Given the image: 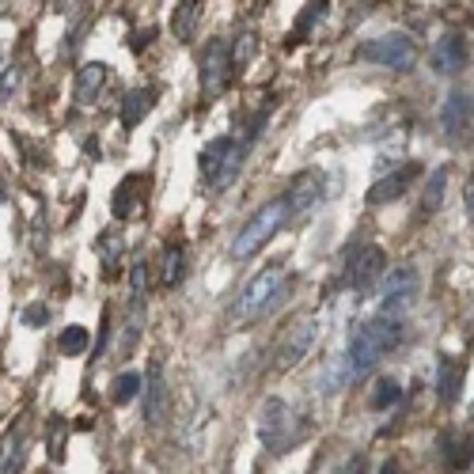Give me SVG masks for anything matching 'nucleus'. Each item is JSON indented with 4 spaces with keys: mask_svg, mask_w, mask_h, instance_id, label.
<instances>
[{
    "mask_svg": "<svg viewBox=\"0 0 474 474\" xmlns=\"http://www.w3.org/2000/svg\"><path fill=\"white\" fill-rule=\"evenodd\" d=\"M284 289H289V274H284V266H281V262L266 266L262 274H255V277L247 281V289L240 292V300H235L232 323H235V326H247V323L262 319L266 311H274V308L281 304Z\"/></svg>",
    "mask_w": 474,
    "mask_h": 474,
    "instance_id": "obj_1",
    "label": "nucleus"
},
{
    "mask_svg": "<svg viewBox=\"0 0 474 474\" xmlns=\"http://www.w3.org/2000/svg\"><path fill=\"white\" fill-rule=\"evenodd\" d=\"M250 145L255 140L250 137H216V140H209V145L201 148V179H205V186L213 190V194H220V190H228L232 182H235V175L243 171V164H247V152H250Z\"/></svg>",
    "mask_w": 474,
    "mask_h": 474,
    "instance_id": "obj_2",
    "label": "nucleus"
},
{
    "mask_svg": "<svg viewBox=\"0 0 474 474\" xmlns=\"http://www.w3.org/2000/svg\"><path fill=\"white\" fill-rule=\"evenodd\" d=\"M284 220H289V205H284V198H277V201H270V205H262V209L240 228V235H235L232 258H235V262L255 258L258 250H262V247L270 243L274 235L284 228Z\"/></svg>",
    "mask_w": 474,
    "mask_h": 474,
    "instance_id": "obj_3",
    "label": "nucleus"
},
{
    "mask_svg": "<svg viewBox=\"0 0 474 474\" xmlns=\"http://www.w3.org/2000/svg\"><path fill=\"white\" fill-rule=\"evenodd\" d=\"M258 440L270 452H284L289 444L300 440V410L289 406L284 399H266L262 414H258Z\"/></svg>",
    "mask_w": 474,
    "mask_h": 474,
    "instance_id": "obj_4",
    "label": "nucleus"
},
{
    "mask_svg": "<svg viewBox=\"0 0 474 474\" xmlns=\"http://www.w3.org/2000/svg\"><path fill=\"white\" fill-rule=\"evenodd\" d=\"M360 61H372V65H384V69H394V72H410L418 61V50H414V38L406 30H391L384 38H372L357 50Z\"/></svg>",
    "mask_w": 474,
    "mask_h": 474,
    "instance_id": "obj_5",
    "label": "nucleus"
},
{
    "mask_svg": "<svg viewBox=\"0 0 474 474\" xmlns=\"http://www.w3.org/2000/svg\"><path fill=\"white\" fill-rule=\"evenodd\" d=\"M315 338H319V323H315V315H304V319H296L289 330H284V338L277 345V357H274V372L284 376L292 372L300 360H304L311 353Z\"/></svg>",
    "mask_w": 474,
    "mask_h": 474,
    "instance_id": "obj_6",
    "label": "nucleus"
},
{
    "mask_svg": "<svg viewBox=\"0 0 474 474\" xmlns=\"http://www.w3.org/2000/svg\"><path fill=\"white\" fill-rule=\"evenodd\" d=\"M418 300V270L414 266H399L384 277V300H379V315L384 319H406V311Z\"/></svg>",
    "mask_w": 474,
    "mask_h": 474,
    "instance_id": "obj_7",
    "label": "nucleus"
},
{
    "mask_svg": "<svg viewBox=\"0 0 474 474\" xmlns=\"http://www.w3.org/2000/svg\"><path fill=\"white\" fill-rule=\"evenodd\" d=\"M235 76V65H232V46L224 38H209L201 50V91L216 99L220 91L232 84Z\"/></svg>",
    "mask_w": 474,
    "mask_h": 474,
    "instance_id": "obj_8",
    "label": "nucleus"
},
{
    "mask_svg": "<svg viewBox=\"0 0 474 474\" xmlns=\"http://www.w3.org/2000/svg\"><path fill=\"white\" fill-rule=\"evenodd\" d=\"M379 360H384V350H379V342L372 334V326L365 323L357 330V334L350 338V350H345V365H350V384H357V379H365Z\"/></svg>",
    "mask_w": 474,
    "mask_h": 474,
    "instance_id": "obj_9",
    "label": "nucleus"
},
{
    "mask_svg": "<svg viewBox=\"0 0 474 474\" xmlns=\"http://www.w3.org/2000/svg\"><path fill=\"white\" fill-rule=\"evenodd\" d=\"M384 270H387L384 250H379V247H360L357 255L350 258V270H345V284H350V289H357V292H365V289H372L379 277H384Z\"/></svg>",
    "mask_w": 474,
    "mask_h": 474,
    "instance_id": "obj_10",
    "label": "nucleus"
},
{
    "mask_svg": "<svg viewBox=\"0 0 474 474\" xmlns=\"http://www.w3.org/2000/svg\"><path fill=\"white\" fill-rule=\"evenodd\" d=\"M418 175H421L418 164H402V167H394V171H384V179L372 182V190H368V205H391V201H399L406 190L418 182Z\"/></svg>",
    "mask_w": 474,
    "mask_h": 474,
    "instance_id": "obj_11",
    "label": "nucleus"
},
{
    "mask_svg": "<svg viewBox=\"0 0 474 474\" xmlns=\"http://www.w3.org/2000/svg\"><path fill=\"white\" fill-rule=\"evenodd\" d=\"M167 410H171V391H167V376L164 365H152L148 379H145V421L152 429H160L167 421Z\"/></svg>",
    "mask_w": 474,
    "mask_h": 474,
    "instance_id": "obj_12",
    "label": "nucleus"
},
{
    "mask_svg": "<svg viewBox=\"0 0 474 474\" xmlns=\"http://www.w3.org/2000/svg\"><path fill=\"white\" fill-rule=\"evenodd\" d=\"M429 65L440 76H460L467 69V42H463V35H455V30H452V35L436 38L433 54H429Z\"/></svg>",
    "mask_w": 474,
    "mask_h": 474,
    "instance_id": "obj_13",
    "label": "nucleus"
},
{
    "mask_svg": "<svg viewBox=\"0 0 474 474\" xmlns=\"http://www.w3.org/2000/svg\"><path fill=\"white\" fill-rule=\"evenodd\" d=\"M470 118H474V99L467 91H452L444 106H440V130H444V137L455 140L470 125Z\"/></svg>",
    "mask_w": 474,
    "mask_h": 474,
    "instance_id": "obj_14",
    "label": "nucleus"
},
{
    "mask_svg": "<svg viewBox=\"0 0 474 474\" xmlns=\"http://www.w3.org/2000/svg\"><path fill=\"white\" fill-rule=\"evenodd\" d=\"M319 198H323V186H319V179H315V175H300L289 190H284V205H289V216H308Z\"/></svg>",
    "mask_w": 474,
    "mask_h": 474,
    "instance_id": "obj_15",
    "label": "nucleus"
},
{
    "mask_svg": "<svg viewBox=\"0 0 474 474\" xmlns=\"http://www.w3.org/2000/svg\"><path fill=\"white\" fill-rule=\"evenodd\" d=\"M103 88H106V65H103V61H88V65H80V72H76V84H72L76 103L91 106L103 95Z\"/></svg>",
    "mask_w": 474,
    "mask_h": 474,
    "instance_id": "obj_16",
    "label": "nucleus"
},
{
    "mask_svg": "<svg viewBox=\"0 0 474 474\" xmlns=\"http://www.w3.org/2000/svg\"><path fill=\"white\" fill-rule=\"evenodd\" d=\"M326 12H330V0H308L304 12L296 15V27H292V35L284 38V46H300L304 38H311V30L326 20Z\"/></svg>",
    "mask_w": 474,
    "mask_h": 474,
    "instance_id": "obj_17",
    "label": "nucleus"
},
{
    "mask_svg": "<svg viewBox=\"0 0 474 474\" xmlns=\"http://www.w3.org/2000/svg\"><path fill=\"white\" fill-rule=\"evenodd\" d=\"M444 194H448V167H436L429 179H425V190H421V220H433L444 205Z\"/></svg>",
    "mask_w": 474,
    "mask_h": 474,
    "instance_id": "obj_18",
    "label": "nucleus"
},
{
    "mask_svg": "<svg viewBox=\"0 0 474 474\" xmlns=\"http://www.w3.org/2000/svg\"><path fill=\"white\" fill-rule=\"evenodd\" d=\"M460 391H463V365L455 357H444L440 360V376H436V394H440V402L452 406L455 399H460Z\"/></svg>",
    "mask_w": 474,
    "mask_h": 474,
    "instance_id": "obj_19",
    "label": "nucleus"
},
{
    "mask_svg": "<svg viewBox=\"0 0 474 474\" xmlns=\"http://www.w3.org/2000/svg\"><path fill=\"white\" fill-rule=\"evenodd\" d=\"M140 190H145V179H140V175H125L122 179V186L114 190V216L118 220L137 216V209H140Z\"/></svg>",
    "mask_w": 474,
    "mask_h": 474,
    "instance_id": "obj_20",
    "label": "nucleus"
},
{
    "mask_svg": "<svg viewBox=\"0 0 474 474\" xmlns=\"http://www.w3.org/2000/svg\"><path fill=\"white\" fill-rule=\"evenodd\" d=\"M152 106H156V88H133L130 95H125V103H122V125H125V130H133V125L145 118Z\"/></svg>",
    "mask_w": 474,
    "mask_h": 474,
    "instance_id": "obj_21",
    "label": "nucleus"
},
{
    "mask_svg": "<svg viewBox=\"0 0 474 474\" xmlns=\"http://www.w3.org/2000/svg\"><path fill=\"white\" fill-rule=\"evenodd\" d=\"M140 326H145V296H133V304H130V319H125L122 345H118V353H122V357H130L133 342H137V334H140Z\"/></svg>",
    "mask_w": 474,
    "mask_h": 474,
    "instance_id": "obj_22",
    "label": "nucleus"
},
{
    "mask_svg": "<svg viewBox=\"0 0 474 474\" xmlns=\"http://www.w3.org/2000/svg\"><path fill=\"white\" fill-rule=\"evenodd\" d=\"M57 350L65 353V357H80L91 350V334H88V326H65L57 334Z\"/></svg>",
    "mask_w": 474,
    "mask_h": 474,
    "instance_id": "obj_23",
    "label": "nucleus"
},
{
    "mask_svg": "<svg viewBox=\"0 0 474 474\" xmlns=\"http://www.w3.org/2000/svg\"><path fill=\"white\" fill-rule=\"evenodd\" d=\"M99 258H103V277H114L118 274V258H122V235L118 232H103Z\"/></svg>",
    "mask_w": 474,
    "mask_h": 474,
    "instance_id": "obj_24",
    "label": "nucleus"
},
{
    "mask_svg": "<svg viewBox=\"0 0 474 474\" xmlns=\"http://www.w3.org/2000/svg\"><path fill=\"white\" fill-rule=\"evenodd\" d=\"M345 384H350V365H345V360H330L326 372L319 376V391L323 394H338Z\"/></svg>",
    "mask_w": 474,
    "mask_h": 474,
    "instance_id": "obj_25",
    "label": "nucleus"
},
{
    "mask_svg": "<svg viewBox=\"0 0 474 474\" xmlns=\"http://www.w3.org/2000/svg\"><path fill=\"white\" fill-rule=\"evenodd\" d=\"M402 399V387H399V379H391V376H384L376 384V391H372V410H391L394 402Z\"/></svg>",
    "mask_w": 474,
    "mask_h": 474,
    "instance_id": "obj_26",
    "label": "nucleus"
},
{
    "mask_svg": "<svg viewBox=\"0 0 474 474\" xmlns=\"http://www.w3.org/2000/svg\"><path fill=\"white\" fill-rule=\"evenodd\" d=\"M198 4L201 0H182V8H179V15H175V35L186 42L190 35H194V20H198Z\"/></svg>",
    "mask_w": 474,
    "mask_h": 474,
    "instance_id": "obj_27",
    "label": "nucleus"
},
{
    "mask_svg": "<svg viewBox=\"0 0 474 474\" xmlns=\"http://www.w3.org/2000/svg\"><path fill=\"white\" fill-rule=\"evenodd\" d=\"M65 436H69V425L61 421V418H54L50 421V440H46V444H50V460L54 463L65 460Z\"/></svg>",
    "mask_w": 474,
    "mask_h": 474,
    "instance_id": "obj_28",
    "label": "nucleus"
},
{
    "mask_svg": "<svg viewBox=\"0 0 474 474\" xmlns=\"http://www.w3.org/2000/svg\"><path fill=\"white\" fill-rule=\"evenodd\" d=\"M145 391V384H140V376L137 372H122L118 376V384H114V402L122 406V402H130L133 394H140Z\"/></svg>",
    "mask_w": 474,
    "mask_h": 474,
    "instance_id": "obj_29",
    "label": "nucleus"
},
{
    "mask_svg": "<svg viewBox=\"0 0 474 474\" xmlns=\"http://www.w3.org/2000/svg\"><path fill=\"white\" fill-rule=\"evenodd\" d=\"M250 54H255V35H250V30H243L240 42L232 46V65H235V72H243L250 65Z\"/></svg>",
    "mask_w": 474,
    "mask_h": 474,
    "instance_id": "obj_30",
    "label": "nucleus"
},
{
    "mask_svg": "<svg viewBox=\"0 0 474 474\" xmlns=\"http://www.w3.org/2000/svg\"><path fill=\"white\" fill-rule=\"evenodd\" d=\"M23 84V69L20 65H8L4 72H0V103H12L15 91H20Z\"/></svg>",
    "mask_w": 474,
    "mask_h": 474,
    "instance_id": "obj_31",
    "label": "nucleus"
},
{
    "mask_svg": "<svg viewBox=\"0 0 474 474\" xmlns=\"http://www.w3.org/2000/svg\"><path fill=\"white\" fill-rule=\"evenodd\" d=\"M164 281H167V284H179V281H182V250H179V247H167V258H164Z\"/></svg>",
    "mask_w": 474,
    "mask_h": 474,
    "instance_id": "obj_32",
    "label": "nucleus"
},
{
    "mask_svg": "<svg viewBox=\"0 0 474 474\" xmlns=\"http://www.w3.org/2000/svg\"><path fill=\"white\" fill-rule=\"evenodd\" d=\"M130 274H133V277H130V284H133V296H145V284H148V266H145V262H137Z\"/></svg>",
    "mask_w": 474,
    "mask_h": 474,
    "instance_id": "obj_33",
    "label": "nucleus"
},
{
    "mask_svg": "<svg viewBox=\"0 0 474 474\" xmlns=\"http://www.w3.org/2000/svg\"><path fill=\"white\" fill-rule=\"evenodd\" d=\"M46 319H50V308H46V304H30V308L23 311V323H27V326H42Z\"/></svg>",
    "mask_w": 474,
    "mask_h": 474,
    "instance_id": "obj_34",
    "label": "nucleus"
},
{
    "mask_svg": "<svg viewBox=\"0 0 474 474\" xmlns=\"http://www.w3.org/2000/svg\"><path fill=\"white\" fill-rule=\"evenodd\" d=\"M365 467H368V463H365V455H350V460H345L334 474H365Z\"/></svg>",
    "mask_w": 474,
    "mask_h": 474,
    "instance_id": "obj_35",
    "label": "nucleus"
},
{
    "mask_svg": "<svg viewBox=\"0 0 474 474\" xmlns=\"http://www.w3.org/2000/svg\"><path fill=\"white\" fill-rule=\"evenodd\" d=\"M463 205H467V216H470V224H474V179L463 186Z\"/></svg>",
    "mask_w": 474,
    "mask_h": 474,
    "instance_id": "obj_36",
    "label": "nucleus"
},
{
    "mask_svg": "<svg viewBox=\"0 0 474 474\" xmlns=\"http://www.w3.org/2000/svg\"><path fill=\"white\" fill-rule=\"evenodd\" d=\"M72 4H76V0H57V12H69Z\"/></svg>",
    "mask_w": 474,
    "mask_h": 474,
    "instance_id": "obj_37",
    "label": "nucleus"
},
{
    "mask_svg": "<svg viewBox=\"0 0 474 474\" xmlns=\"http://www.w3.org/2000/svg\"><path fill=\"white\" fill-rule=\"evenodd\" d=\"M379 474H399V463H387V467L379 470Z\"/></svg>",
    "mask_w": 474,
    "mask_h": 474,
    "instance_id": "obj_38",
    "label": "nucleus"
},
{
    "mask_svg": "<svg viewBox=\"0 0 474 474\" xmlns=\"http://www.w3.org/2000/svg\"><path fill=\"white\" fill-rule=\"evenodd\" d=\"M467 418H470V429H474V402H470V410H467Z\"/></svg>",
    "mask_w": 474,
    "mask_h": 474,
    "instance_id": "obj_39",
    "label": "nucleus"
},
{
    "mask_svg": "<svg viewBox=\"0 0 474 474\" xmlns=\"http://www.w3.org/2000/svg\"><path fill=\"white\" fill-rule=\"evenodd\" d=\"M0 201H8V194H4V186H0Z\"/></svg>",
    "mask_w": 474,
    "mask_h": 474,
    "instance_id": "obj_40",
    "label": "nucleus"
},
{
    "mask_svg": "<svg viewBox=\"0 0 474 474\" xmlns=\"http://www.w3.org/2000/svg\"><path fill=\"white\" fill-rule=\"evenodd\" d=\"M470 125H474V118H470Z\"/></svg>",
    "mask_w": 474,
    "mask_h": 474,
    "instance_id": "obj_41",
    "label": "nucleus"
}]
</instances>
